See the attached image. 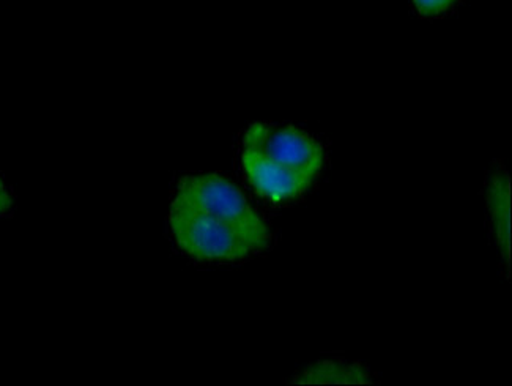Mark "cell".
Returning <instances> with one entry per match:
<instances>
[{
  "instance_id": "obj_8",
  "label": "cell",
  "mask_w": 512,
  "mask_h": 386,
  "mask_svg": "<svg viewBox=\"0 0 512 386\" xmlns=\"http://www.w3.org/2000/svg\"><path fill=\"white\" fill-rule=\"evenodd\" d=\"M10 205H12V197L5 188H0V213L5 212Z\"/></svg>"
},
{
  "instance_id": "obj_7",
  "label": "cell",
  "mask_w": 512,
  "mask_h": 386,
  "mask_svg": "<svg viewBox=\"0 0 512 386\" xmlns=\"http://www.w3.org/2000/svg\"><path fill=\"white\" fill-rule=\"evenodd\" d=\"M456 0H413L416 10L424 16H435L446 12Z\"/></svg>"
},
{
  "instance_id": "obj_5",
  "label": "cell",
  "mask_w": 512,
  "mask_h": 386,
  "mask_svg": "<svg viewBox=\"0 0 512 386\" xmlns=\"http://www.w3.org/2000/svg\"><path fill=\"white\" fill-rule=\"evenodd\" d=\"M487 208L494 226L495 242L501 259L509 265V242H511V193H509V177L506 171L498 169L490 175L486 190Z\"/></svg>"
},
{
  "instance_id": "obj_2",
  "label": "cell",
  "mask_w": 512,
  "mask_h": 386,
  "mask_svg": "<svg viewBox=\"0 0 512 386\" xmlns=\"http://www.w3.org/2000/svg\"><path fill=\"white\" fill-rule=\"evenodd\" d=\"M172 235L182 251L199 260H238L257 251L235 227L202 213L171 210Z\"/></svg>"
},
{
  "instance_id": "obj_9",
  "label": "cell",
  "mask_w": 512,
  "mask_h": 386,
  "mask_svg": "<svg viewBox=\"0 0 512 386\" xmlns=\"http://www.w3.org/2000/svg\"><path fill=\"white\" fill-rule=\"evenodd\" d=\"M0 188H5L4 182H2V180H0Z\"/></svg>"
},
{
  "instance_id": "obj_6",
  "label": "cell",
  "mask_w": 512,
  "mask_h": 386,
  "mask_svg": "<svg viewBox=\"0 0 512 386\" xmlns=\"http://www.w3.org/2000/svg\"><path fill=\"white\" fill-rule=\"evenodd\" d=\"M294 385H366L371 375L358 363L346 361H319L301 372Z\"/></svg>"
},
{
  "instance_id": "obj_4",
  "label": "cell",
  "mask_w": 512,
  "mask_h": 386,
  "mask_svg": "<svg viewBox=\"0 0 512 386\" xmlns=\"http://www.w3.org/2000/svg\"><path fill=\"white\" fill-rule=\"evenodd\" d=\"M243 168L249 183L268 201L284 202L305 193L312 180L290 169L282 168L259 153L243 150Z\"/></svg>"
},
{
  "instance_id": "obj_3",
  "label": "cell",
  "mask_w": 512,
  "mask_h": 386,
  "mask_svg": "<svg viewBox=\"0 0 512 386\" xmlns=\"http://www.w3.org/2000/svg\"><path fill=\"white\" fill-rule=\"evenodd\" d=\"M243 150L259 153L282 168L316 180L323 166L322 145L294 127L254 123L246 131Z\"/></svg>"
},
{
  "instance_id": "obj_1",
  "label": "cell",
  "mask_w": 512,
  "mask_h": 386,
  "mask_svg": "<svg viewBox=\"0 0 512 386\" xmlns=\"http://www.w3.org/2000/svg\"><path fill=\"white\" fill-rule=\"evenodd\" d=\"M171 210H188L212 216L242 232L259 249L270 242L267 224L254 212L245 194L223 175H190L180 180Z\"/></svg>"
}]
</instances>
